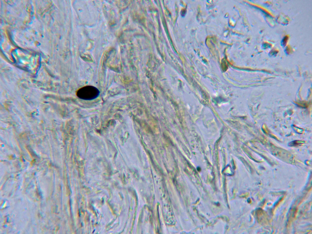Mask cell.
<instances>
[{
	"mask_svg": "<svg viewBox=\"0 0 312 234\" xmlns=\"http://www.w3.org/2000/svg\"><path fill=\"white\" fill-rule=\"evenodd\" d=\"M304 141L301 140H296L292 141L289 144V145L290 146H296L300 144L304 143Z\"/></svg>",
	"mask_w": 312,
	"mask_h": 234,
	"instance_id": "obj_2",
	"label": "cell"
},
{
	"mask_svg": "<svg viewBox=\"0 0 312 234\" xmlns=\"http://www.w3.org/2000/svg\"><path fill=\"white\" fill-rule=\"evenodd\" d=\"M99 91L96 87L87 86L79 89L76 92V95L81 99L90 100L96 98L99 95Z\"/></svg>",
	"mask_w": 312,
	"mask_h": 234,
	"instance_id": "obj_1",
	"label": "cell"
}]
</instances>
